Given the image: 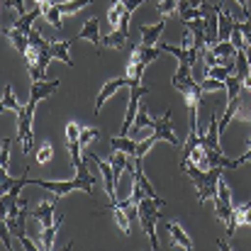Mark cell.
<instances>
[{
	"instance_id": "ac0fdd59",
	"label": "cell",
	"mask_w": 251,
	"mask_h": 251,
	"mask_svg": "<svg viewBox=\"0 0 251 251\" xmlns=\"http://www.w3.org/2000/svg\"><path fill=\"white\" fill-rule=\"evenodd\" d=\"M127 39H129V29H115V32H110V34L102 37V47H107V49H120V47L127 44Z\"/></svg>"
},
{
	"instance_id": "30bf717a",
	"label": "cell",
	"mask_w": 251,
	"mask_h": 251,
	"mask_svg": "<svg viewBox=\"0 0 251 251\" xmlns=\"http://www.w3.org/2000/svg\"><path fill=\"white\" fill-rule=\"evenodd\" d=\"M76 39H88V42H93L95 44V51H98V56H100V49H102V37H100V22L93 17V20H88L83 25V29L76 34ZM74 39V42H76Z\"/></svg>"
},
{
	"instance_id": "7c38bea8",
	"label": "cell",
	"mask_w": 251,
	"mask_h": 251,
	"mask_svg": "<svg viewBox=\"0 0 251 251\" xmlns=\"http://www.w3.org/2000/svg\"><path fill=\"white\" fill-rule=\"evenodd\" d=\"M164 27H166V17H161L156 25H142V44L144 47H156L159 37L164 34Z\"/></svg>"
},
{
	"instance_id": "2e32d148",
	"label": "cell",
	"mask_w": 251,
	"mask_h": 251,
	"mask_svg": "<svg viewBox=\"0 0 251 251\" xmlns=\"http://www.w3.org/2000/svg\"><path fill=\"white\" fill-rule=\"evenodd\" d=\"M61 222H64V215H59L56 217V222L54 225H49V227H42V237H39V247L44 251H49L54 247V239H56V232H59V227H61Z\"/></svg>"
},
{
	"instance_id": "9a60e30c",
	"label": "cell",
	"mask_w": 251,
	"mask_h": 251,
	"mask_svg": "<svg viewBox=\"0 0 251 251\" xmlns=\"http://www.w3.org/2000/svg\"><path fill=\"white\" fill-rule=\"evenodd\" d=\"M71 44H74V39H66V42H54V44H51V49H49L51 59H59V61H64L69 69H74V59H71V54H69Z\"/></svg>"
},
{
	"instance_id": "f546056e",
	"label": "cell",
	"mask_w": 251,
	"mask_h": 251,
	"mask_svg": "<svg viewBox=\"0 0 251 251\" xmlns=\"http://www.w3.org/2000/svg\"><path fill=\"white\" fill-rule=\"evenodd\" d=\"M51 156H54V147H51L49 142H44V144L39 147V151H37V164H39V166H44V164H49V161H51Z\"/></svg>"
},
{
	"instance_id": "7bdbcfd3",
	"label": "cell",
	"mask_w": 251,
	"mask_h": 251,
	"mask_svg": "<svg viewBox=\"0 0 251 251\" xmlns=\"http://www.w3.org/2000/svg\"><path fill=\"white\" fill-rule=\"evenodd\" d=\"M217 247H220L222 251H229V244H227V239H225V242H222V239H217Z\"/></svg>"
},
{
	"instance_id": "74e56055",
	"label": "cell",
	"mask_w": 251,
	"mask_h": 251,
	"mask_svg": "<svg viewBox=\"0 0 251 251\" xmlns=\"http://www.w3.org/2000/svg\"><path fill=\"white\" fill-rule=\"evenodd\" d=\"M120 2H122V5H125V10L132 15V12H134V10H137L142 2H147V0H120Z\"/></svg>"
},
{
	"instance_id": "f1b7e54d",
	"label": "cell",
	"mask_w": 251,
	"mask_h": 251,
	"mask_svg": "<svg viewBox=\"0 0 251 251\" xmlns=\"http://www.w3.org/2000/svg\"><path fill=\"white\" fill-rule=\"evenodd\" d=\"M156 142H159L156 132H154V134H149V137H147L144 142H139V147H137V154H134V159H144V156L149 154V149H151V147H154Z\"/></svg>"
},
{
	"instance_id": "83f0119b",
	"label": "cell",
	"mask_w": 251,
	"mask_h": 251,
	"mask_svg": "<svg viewBox=\"0 0 251 251\" xmlns=\"http://www.w3.org/2000/svg\"><path fill=\"white\" fill-rule=\"evenodd\" d=\"M122 15H125V5H122L120 0H115V2H112V7H110V12H107V20H110V25H112L115 29L120 27Z\"/></svg>"
},
{
	"instance_id": "4fadbf2b",
	"label": "cell",
	"mask_w": 251,
	"mask_h": 251,
	"mask_svg": "<svg viewBox=\"0 0 251 251\" xmlns=\"http://www.w3.org/2000/svg\"><path fill=\"white\" fill-rule=\"evenodd\" d=\"M200 144L207 147V149L222 151V149H220V120H217V112L210 117V129H207L205 134H200Z\"/></svg>"
},
{
	"instance_id": "ab89813d",
	"label": "cell",
	"mask_w": 251,
	"mask_h": 251,
	"mask_svg": "<svg viewBox=\"0 0 251 251\" xmlns=\"http://www.w3.org/2000/svg\"><path fill=\"white\" fill-rule=\"evenodd\" d=\"M249 161H251V147H249V151H247V154H242L239 159H232V168L242 166V164H249Z\"/></svg>"
},
{
	"instance_id": "8992f818",
	"label": "cell",
	"mask_w": 251,
	"mask_h": 251,
	"mask_svg": "<svg viewBox=\"0 0 251 251\" xmlns=\"http://www.w3.org/2000/svg\"><path fill=\"white\" fill-rule=\"evenodd\" d=\"M149 95V88L144 85H129V102H127V115H125V122H122V134L127 137V132L134 127V120H137V112H139V102L142 98Z\"/></svg>"
},
{
	"instance_id": "bcb514c9",
	"label": "cell",
	"mask_w": 251,
	"mask_h": 251,
	"mask_svg": "<svg viewBox=\"0 0 251 251\" xmlns=\"http://www.w3.org/2000/svg\"><path fill=\"white\" fill-rule=\"evenodd\" d=\"M34 2H37V5H39V2H44V0H34Z\"/></svg>"
},
{
	"instance_id": "836d02e7",
	"label": "cell",
	"mask_w": 251,
	"mask_h": 251,
	"mask_svg": "<svg viewBox=\"0 0 251 251\" xmlns=\"http://www.w3.org/2000/svg\"><path fill=\"white\" fill-rule=\"evenodd\" d=\"M10 147H12V142L5 137V139H2V154H0V168H2V171L10 168Z\"/></svg>"
},
{
	"instance_id": "9c48e42d",
	"label": "cell",
	"mask_w": 251,
	"mask_h": 251,
	"mask_svg": "<svg viewBox=\"0 0 251 251\" xmlns=\"http://www.w3.org/2000/svg\"><path fill=\"white\" fill-rule=\"evenodd\" d=\"M129 88V78L127 76H120V78H112V81H107V83L100 88V93H98V98H95V112H100L102 110V105H105V100L107 98H112L120 88Z\"/></svg>"
},
{
	"instance_id": "7a4b0ae2",
	"label": "cell",
	"mask_w": 251,
	"mask_h": 251,
	"mask_svg": "<svg viewBox=\"0 0 251 251\" xmlns=\"http://www.w3.org/2000/svg\"><path fill=\"white\" fill-rule=\"evenodd\" d=\"M137 217H139V222H142L144 234L149 237L151 249L159 251L161 249L159 237H156V222H159V217H161V205H159V200H154V198L144 195V198L137 202Z\"/></svg>"
},
{
	"instance_id": "b9f144b4",
	"label": "cell",
	"mask_w": 251,
	"mask_h": 251,
	"mask_svg": "<svg viewBox=\"0 0 251 251\" xmlns=\"http://www.w3.org/2000/svg\"><path fill=\"white\" fill-rule=\"evenodd\" d=\"M237 2H239V7H242V10H244V15H247V17H249V5H247V2H249V0H237Z\"/></svg>"
},
{
	"instance_id": "4316f807",
	"label": "cell",
	"mask_w": 251,
	"mask_h": 251,
	"mask_svg": "<svg viewBox=\"0 0 251 251\" xmlns=\"http://www.w3.org/2000/svg\"><path fill=\"white\" fill-rule=\"evenodd\" d=\"M212 51H215L217 56H237V47L232 44V39L215 42V44H212Z\"/></svg>"
},
{
	"instance_id": "7402d4cb",
	"label": "cell",
	"mask_w": 251,
	"mask_h": 251,
	"mask_svg": "<svg viewBox=\"0 0 251 251\" xmlns=\"http://www.w3.org/2000/svg\"><path fill=\"white\" fill-rule=\"evenodd\" d=\"M215 200V212H217V220L222 222V225H229V220H232V215H234V205L232 202H227V200H222V198H212Z\"/></svg>"
},
{
	"instance_id": "8d00e7d4",
	"label": "cell",
	"mask_w": 251,
	"mask_h": 251,
	"mask_svg": "<svg viewBox=\"0 0 251 251\" xmlns=\"http://www.w3.org/2000/svg\"><path fill=\"white\" fill-rule=\"evenodd\" d=\"M2 5H5V7H15L20 15H25V12H27V7H25V0H2Z\"/></svg>"
},
{
	"instance_id": "3957f363",
	"label": "cell",
	"mask_w": 251,
	"mask_h": 251,
	"mask_svg": "<svg viewBox=\"0 0 251 251\" xmlns=\"http://www.w3.org/2000/svg\"><path fill=\"white\" fill-rule=\"evenodd\" d=\"M29 185H39L44 190H51L54 198H64L74 190H83V193H90L93 185H95V178L90 173H76L74 180H29Z\"/></svg>"
},
{
	"instance_id": "8fae6325",
	"label": "cell",
	"mask_w": 251,
	"mask_h": 251,
	"mask_svg": "<svg viewBox=\"0 0 251 251\" xmlns=\"http://www.w3.org/2000/svg\"><path fill=\"white\" fill-rule=\"evenodd\" d=\"M61 85V81L59 78H54V81H32V85H29V98L32 100H47L49 95H54L56 93V88Z\"/></svg>"
},
{
	"instance_id": "d590c367",
	"label": "cell",
	"mask_w": 251,
	"mask_h": 251,
	"mask_svg": "<svg viewBox=\"0 0 251 251\" xmlns=\"http://www.w3.org/2000/svg\"><path fill=\"white\" fill-rule=\"evenodd\" d=\"M239 27H242V34H244L247 44H251V17H244V20H239Z\"/></svg>"
},
{
	"instance_id": "5bb4252c",
	"label": "cell",
	"mask_w": 251,
	"mask_h": 251,
	"mask_svg": "<svg viewBox=\"0 0 251 251\" xmlns=\"http://www.w3.org/2000/svg\"><path fill=\"white\" fill-rule=\"evenodd\" d=\"M54 205H56V200H54V202H39L37 207L29 210V215H32L42 227H49V225L56 222V220H54Z\"/></svg>"
},
{
	"instance_id": "e0dca14e",
	"label": "cell",
	"mask_w": 251,
	"mask_h": 251,
	"mask_svg": "<svg viewBox=\"0 0 251 251\" xmlns=\"http://www.w3.org/2000/svg\"><path fill=\"white\" fill-rule=\"evenodd\" d=\"M5 37L15 44V49L25 56V51L29 49V34L27 32H20L17 27H10V29H5Z\"/></svg>"
},
{
	"instance_id": "484cf974",
	"label": "cell",
	"mask_w": 251,
	"mask_h": 251,
	"mask_svg": "<svg viewBox=\"0 0 251 251\" xmlns=\"http://www.w3.org/2000/svg\"><path fill=\"white\" fill-rule=\"evenodd\" d=\"M90 5V0H66V2H56V7L61 10V15H76L78 10H83Z\"/></svg>"
},
{
	"instance_id": "ee69618b",
	"label": "cell",
	"mask_w": 251,
	"mask_h": 251,
	"mask_svg": "<svg viewBox=\"0 0 251 251\" xmlns=\"http://www.w3.org/2000/svg\"><path fill=\"white\" fill-rule=\"evenodd\" d=\"M202 2H205V0H188L190 7H202Z\"/></svg>"
},
{
	"instance_id": "277c9868",
	"label": "cell",
	"mask_w": 251,
	"mask_h": 251,
	"mask_svg": "<svg viewBox=\"0 0 251 251\" xmlns=\"http://www.w3.org/2000/svg\"><path fill=\"white\" fill-rule=\"evenodd\" d=\"M34 107H37V100H27V105L17 112V139L22 142V151L29 154L32 151V120H34Z\"/></svg>"
},
{
	"instance_id": "d6986e66",
	"label": "cell",
	"mask_w": 251,
	"mask_h": 251,
	"mask_svg": "<svg viewBox=\"0 0 251 251\" xmlns=\"http://www.w3.org/2000/svg\"><path fill=\"white\" fill-rule=\"evenodd\" d=\"M168 232H171V239H173V244H176V247H183L185 251L193 249V239L183 232V227H180V225L171 222V225H168Z\"/></svg>"
},
{
	"instance_id": "f35d334b",
	"label": "cell",
	"mask_w": 251,
	"mask_h": 251,
	"mask_svg": "<svg viewBox=\"0 0 251 251\" xmlns=\"http://www.w3.org/2000/svg\"><path fill=\"white\" fill-rule=\"evenodd\" d=\"M0 234H2V249H10L12 244H10V229H7V225L2 222V227H0Z\"/></svg>"
},
{
	"instance_id": "60d3db41",
	"label": "cell",
	"mask_w": 251,
	"mask_h": 251,
	"mask_svg": "<svg viewBox=\"0 0 251 251\" xmlns=\"http://www.w3.org/2000/svg\"><path fill=\"white\" fill-rule=\"evenodd\" d=\"M20 244H22V249H27V251H37V249H42V247H37V244H32V239L25 234V237H20Z\"/></svg>"
},
{
	"instance_id": "cb8c5ba5",
	"label": "cell",
	"mask_w": 251,
	"mask_h": 251,
	"mask_svg": "<svg viewBox=\"0 0 251 251\" xmlns=\"http://www.w3.org/2000/svg\"><path fill=\"white\" fill-rule=\"evenodd\" d=\"M2 110H10V112H20V110H22V105H20L17 98H15L12 85H5V88H2Z\"/></svg>"
},
{
	"instance_id": "603a6c76",
	"label": "cell",
	"mask_w": 251,
	"mask_h": 251,
	"mask_svg": "<svg viewBox=\"0 0 251 251\" xmlns=\"http://www.w3.org/2000/svg\"><path fill=\"white\" fill-rule=\"evenodd\" d=\"M234 74H237L244 83L251 78V66H249V59H247L244 47H242V49H237V69H234Z\"/></svg>"
},
{
	"instance_id": "d4e9b609",
	"label": "cell",
	"mask_w": 251,
	"mask_h": 251,
	"mask_svg": "<svg viewBox=\"0 0 251 251\" xmlns=\"http://www.w3.org/2000/svg\"><path fill=\"white\" fill-rule=\"evenodd\" d=\"M225 88H227V98H229V100H234V98H239V95H242V90H244V81H242L237 74H232V76L225 81Z\"/></svg>"
},
{
	"instance_id": "ffe728a7",
	"label": "cell",
	"mask_w": 251,
	"mask_h": 251,
	"mask_svg": "<svg viewBox=\"0 0 251 251\" xmlns=\"http://www.w3.org/2000/svg\"><path fill=\"white\" fill-rule=\"evenodd\" d=\"M39 5L44 7V17H47V22H49L54 29H61V27H64V22H61V10L56 7V2L44 0V2H39Z\"/></svg>"
},
{
	"instance_id": "d6a6232c",
	"label": "cell",
	"mask_w": 251,
	"mask_h": 251,
	"mask_svg": "<svg viewBox=\"0 0 251 251\" xmlns=\"http://www.w3.org/2000/svg\"><path fill=\"white\" fill-rule=\"evenodd\" d=\"M178 2H180V0H159V2H156V10L161 12V17H168L173 10H178Z\"/></svg>"
},
{
	"instance_id": "1f68e13d",
	"label": "cell",
	"mask_w": 251,
	"mask_h": 251,
	"mask_svg": "<svg viewBox=\"0 0 251 251\" xmlns=\"http://www.w3.org/2000/svg\"><path fill=\"white\" fill-rule=\"evenodd\" d=\"M115 210V220H117V227L125 232V237H129V220H127V215H125V210L122 207H112Z\"/></svg>"
},
{
	"instance_id": "f6af8a7d",
	"label": "cell",
	"mask_w": 251,
	"mask_h": 251,
	"mask_svg": "<svg viewBox=\"0 0 251 251\" xmlns=\"http://www.w3.org/2000/svg\"><path fill=\"white\" fill-rule=\"evenodd\" d=\"M244 51H247V59H249V66H251V44H244Z\"/></svg>"
},
{
	"instance_id": "52a82bcc",
	"label": "cell",
	"mask_w": 251,
	"mask_h": 251,
	"mask_svg": "<svg viewBox=\"0 0 251 251\" xmlns=\"http://www.w3.org/2000/svg\"><path fill=\"white\" fill-rule=\"evenodd\" d=\"M154 132H156V137H159V142H168L171 147H176L178 149V137H176V132H173V127H171V110H166L161 117H156V122H154Z\"/></svg>"
},
{
	"instance_id": "ba28073f",
	"label": "cell",
	"mask_w": 251,
	"mask_h": 251,
	"mask_svg": "<svg viewBox=\"0 0 251 251\" xmlns=\"http://www.w3.org/2000/svg\"><path fill=\"white\" fill-rule=\"evenodd\" d=\"M247 225H251V202L234 205V215H232V220H229V225H227V239L234 237V232H237L239 227H247Z\"/></svg>"
},
{
	"instance_id": "7dc6e473",
	"label": "cell",
	"mask_w": 251,
	"mask_h": 251,
	"mask_svg": "<svg viewBox=\"0 0 251 251\" xmlns=\"http://www.w3.org/2000/svg\"><path fill=\"white\" fill-rule=\"evenodd\" d=\"M249 202H251V200H249Z\"/></svg>"
},
{
	"instance_id": "4dcf8cb0",
	"label": "cell",
	"mask_w": 251,
	"mask_h": 251,
	"mask_svg": "<svg viewBox=\"0 0 251 251\" xmlns=\"http://www.w3.org/2000/svg\"><path fill=\"white\" fill-rule=\"evenodd\" d=\"M200 88H202V93H215V90H222L225 88V81H220V78H202L200 81Z\"/></svg>"
},
{
	"instance_id": "5b68a950",
	"label": "cell",
	"mask_w": 251,
	"mask_h": 251,
	"mask_svg": "<svg viewBox=\"0 0 251 251\" xmlns=\"http://www.w3.org/2000/svg\"><path fill=\"white\" fill-rule=\"evenodd\" d=\"M83 156L90 164H95V166L100 168V173H102V178H105L107 198H110L112 205H117V202H120V198H117V176H115V171H112V164H110V161H102V159H100L98 154H93V151H83Z\"/></svg>"
},
{
	"instance_id": "e575fe53",
	"label": "cell",
	"mask_w": 251,
	"mask_h": 251,
	"mask_svg": "<svg viewBox=\"0 0 251 251\" xmlns=\"http://www.w3.org/2000/svg\"><path fill=\"white\" fill-rule=\"evenodd\" d=\"M217 198L232 202V190H229V185L225 183V178H220V183H217Z\"/></svg>"
},
{
	"instance_id": "6da1fadb",
	"label": "cell",
	"mask_w": 251,
	"mask_h": 251,
	"mask_svg": "<svg viewBox=\"0 0 251 251\" xmlns=\"http://www.w3.org/2000/svg\"><path fill=\"white\" fill-rule=\"evenodd\" d=\"M222 168L225 166L200 168V166H195V164H190V161L180 164V171L185 176H190L193 185L198 188V202H205V200H210V198L217 195V183L222 178Z\"/></svg>"
},
{
	"instance_id": "44dd1931",
	"label": "cell",
	"mask_w": 251,
	"mask_h": 251,
	"mask_svg": "<svg viewBox=\"0 0 251 251\" xmlns=\"http://www.w3.org/2000/svg\"><path fill=\"white\" fill-rule=\"evenodd\" d=\"M110 144H112V149L129 154L132 159H134V154H137V147H139V142H132V139H129V137H125V134H120V137H112V139H110Z\"/></svg>"
}]
</instances>
